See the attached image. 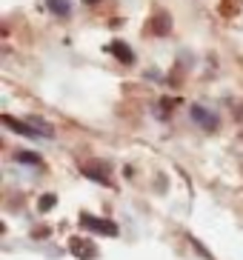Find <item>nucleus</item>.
I'll return each instance as SVG.
<instances>
[{
	"label": "nucleus",
	"mask_w": 243,
	"mask_h": 260,
	"mask_svg": "<svg viewBox=\"0 0 243 260\" xmlns=\"http://www.w3.org/2000/svg\"><path fill=\"white\" fill-rule=\"evenodd\" d=\"M29 123H32V126H35V129L40 132V135H43V138H52V135H54V129L49 126V123H43L40 117H29Z\"/></svg>",
	"instance_id": "1a4fd4ad"
},
{
	"label": "nucleus",
	"mask_w": 243,
	"mask_h": 260,
	"mask_svg": "<svg viewBox=\"0 0 243 260\" xmlns=\"http://www.w3.org/2000/svg\"><path fill=\"white\" fill-rule=\"evenodd\" d=\"M15 157H17V163H23V166H35V169L43 166V157H40L38 152H23V149H20Z\"/></svg>",
	"instance_id": "6e6552de"
},
{
	"label": "nucleus",
	"mask_w": 243,
	"mask_h": 260,
	"mask_svg": "<svg viewBox=\"0 0 243 260\" xmlns=\"http://www.w3.org/2000/svg\"><path fill=\"white\" fill-rule=\"evenodd\" d=\"M54 203H57V198H54V194H46V198H40V212H49Z\"/></svg>",
	"instance_id": "9d476101"
},
{
	"label": "nucleus",
	"mask_w": 243,
	"mask_h": 260,
	"mask_svg": "<svg viewBox=\"0 0 243 260\" xmlns=\"http://www.w3.org/2000/svg\"><path fill=\"white\" fill-rule=\"evenodd\" d=\"M192 120L198 123V126H203V129H218V115H215L212 109H203V106H198V103H195V106H192Z\"/></svg>",
	"instance_id": "f03ea898"
},
{
	"label": "nucleus",
	"mask_w": 243,
	"mask_h": 260,
	"mask_svg": "<svg viewBox=\"0 0 243 260\" xmlns=\"http://www.w3.org/2000/svg\"><path fill=\"white\" fill-rule=\"evenodd\" d=\"M46 9L57 17H69L72 15V3L69 0H46Z\"/></svg>",
	"instance_id": "0eeeda50"
},
{
	"label": "nucleus",
	"mask_w": 243,
	"mask_h": 260,
	"mask_svg": "<svg viewBox=\"0 0 243 260\" xmlns=\"http://www.w3.org/2000/svg\"><path fill=\"white\" fill-rule=\"evenodd\" d=\"M69 249H72L80 260H92L95 254H98L95 243H89V240H83V237H72V240H69Z\"/></svg>",
	"instance_id": "20e7f679"
},
{
	"label": "nucleus",
	"mask_w": 243,
	"mask_h": 260,
	"mask_svg": "<svg viewBox=\"0 0 243 260\" xmlns=\"http://www.w3.org/2000/svg\"><path fill=\"white\" fill-rule=\"evenodd\" d=\"M109 49H112V54H114V57H117L120 63H126V66H129V63H135V54H132L129 43H123V40H114Z\"/></svg>",
	"instance_id": "423d86ee"
},
{
	"label": "nucleus",
	"mask_w": 243,
	"mask_h": 260,
	"mask_svg": "<svg viewBox=\"0 0 243 260\" xmlns=\"http://www.w3.org/2000/svg\"><path fill=\"white\" fill-rule=\"evenodd\" d=\"M83 175L92 177V180H98L100 186H109V166H106V163H100V160L86 163V166H83Z\"/></svg>",
	"instance_id": "7ed1b4c3"
},
{
	"label": "nucleus",
	"mask_w": 243,
	"mask_h": 260,
	"mask_svg": "<svg viewBox=\"0 0 243 260\" xmlns=\"http://www.w3.org/2000/svg\"><path fill=\"white\" fill-rule=\"evenodd\" d=\"M80 223L92 232H100V235H109V237H117V223L112 220H103V217H92V214H80Z\"/></svg>",
	"instance_id": "f257e3e1"
},
{
	"label": "nucleus",
	"mask_w": 243,
	"mask_h": 260,
	"mask_svg": "<svg viewBox=\"0 0 243 260\" xmlns=\"http://www.w3.org/2000/svg\"><path fill=\"white\" fill-rule=\"evenodd\" d=\"M3 123H6L12 132H17V135H26V138H43V135H40L32 123H20V120H15V117H9V115L3 117Z\"/></svg>",
	"instance_id": "39448f33"
},
{
	"label": "nucleus",
	"mask_w": 243,
	"mask_h": 260,
	"mask_svg": "<svg viewBox=\"0 0 243 260\" xmlns=\"http://www.w3.org/2000/svg\"><path fill=\"white\" fill-rule=\"evenodd\" d=\"M83 3H86V6H98L100 0H83Z\"/></svg>",
	"instance_id": "9b49d317"
}]
</instances>
